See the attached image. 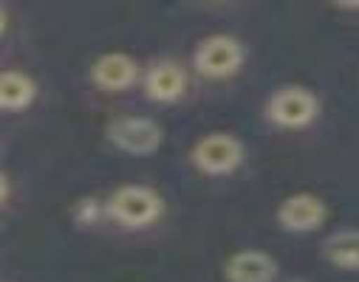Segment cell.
Returning a JSON list of instances; mask_svg holds the SVG:
<instances>
[{
  "instance_id": "3957f363",
  "label": "cell",
  "mask_w": 359,
  "mask_h": 282,
  "mask_svg": "<svg viewBox=\"0 0 359 282\" xmlns=\"http://www.w3.org/2000/svg\"><path fill=\"white\" fill-rule=\"evenodd\" d=\"M243 59H246V51L241 45V40H235L229 34H212V37L201 40L193 54L196 71L210 79H226V76L238 73Z\"/></svg>"
},
{
  "instance_id": "52a82bcc",
  "label": "cell",
  "mask_w": 359,
  "mask_h": 282,
  "mask_svg": "<svg viewBox=\"0 0 359 282\" xmlns=\"http://www.w3.org/2000/svg\"><path fill=\"white\" fill-rule=\"evenodd\" d=\"M187 90V73L172 59H158L144 73V93L153 102H175Z\"/></svg>"
},
{
  "instance_id": "30bf717a",
  "label": "cell",
  "mask_w": 359,
  "mask_h": 282,
  "mask_svg": "<svg viewBox=\"0 0 359 282\" xmlns=\"http://www.w3.org/2000/svg\"><path fill=\"white\" fill-rule=\"evenodd\" d=\"M37 85L23 71H0V111H23L34 102Z\"/></svg>"
},
{
  "instance_id": "ba28073f",
  "label": "cell",
  "mask_w": 359,
  "mask_h": 282,
  "mask_svg": "<svg viewBox=\"0 0 359 282\" xmlns=\"http://www.w3.org/2000/svg\"><path fill=\"white\" fill-rule=\"evenodd\" d=\"M224 274L229 282H272L278 276V262L272 254L246 248L226 260Z\"/></svg>"
},
{
  "instance_id": "7c38bea8",
  "label": "cell",
  "mask_w": 359,
  "mask_h": 282,
  "mask_svg": "<svg viewBox=\"0 0 359 282\" xmlns=\"http://www.w3.org/2000/svg\"><path fill=\"white\" fill-rule=\"evenodd\" d=\"M100 212H102L100 201L85 198V201H79V204H76V209H74V218H76L79 223H94V220L100 218Z\"/></svg>"
},
{
  "instance_id": "277c9868",
  "label": "cell",
  "mask_w": 359,
  "mask_h": 282,
  "mask_svg": "<svg viewBox=\"0 0 359 282\" xmlns=\"http://www.w3.org/2000/svg\"><path fill=\"white\" fill-rule=\"evenodd\" d=\"M204 175H229L243 164V144L232 133H207L190 153Z\"/></svg>"
},
{
  "instance_id": "6da1fadb",
  "label": "cell",
  "mask_w": 359,
  "mask_h": 282,
  "mask_svg": "<svg viewBox=\"0 0 359 282\" xmlns=\"http://www.w3.org/2000/svg\"><path fill=\"white\" fill-rule=\"evenodd\" d=\"M105 212L128 229H144L161 218L164 201L156 190H150V186L128 183V186H119V190L108 198Z\"/></svg>"
},
{
  "instance_id": "5bb4252c",
  "label": "cell",
  "mask_w": 359,
  "mask_h": 282,
  "mask_svg": "<svg viewBox=\"0 0 359 282\" xmlns=\"http://www.w3.org/2000/svg\"><path fill=\"white\" fill-rule=\"evenodd\" d=\"M4 26H6V12H4V6H0V31H4Z\"/></svg>"
},
{
  "instance_id": "8fae6325",
  "label": "cell",
  "mask_w": 359,
  "mask_h": 282,
  "mask_svg": "<svg viewBox=\"0 0 359 282\" xmlns=\"http://www.w3.org/2000/svg\"><path fill=\"white\" fill-rule=\"evenodd\" d=\"M323 254L342 271H359V229H339L323 243Z\"/></svg>"
},
{
  "instance_id": "5b68a950",
  "label": "cell",
  "mask_w": 359,
  "mask_h": 282,
  "mask_svg": "<svg viewBox=\"0 0 359 282\" xmlns=\"http://www.w3.org/2000/svg\"><path fill=\"white\" fill-rule=\"evenodd\" d=\"M161 127L147 116H119L108 125V141L130 155H150L161 147Z\"/></svg>"
},
{
  "instance_id": "9c48e42d",
  "label": "cell",
  "mask_w": 359,
  "mask_h": 282,
  "mask_svg": "<svg viewBox=\"0 0 359 282\" xmlns=\"http://www.w3.org/2000/svg\"><path fill=\"white\" fill-rule=\"evenodd\" d=\"M139 79V65L128 54H102L91 65V82L102 90H125Z\"/></svg>"
},
{
  "instance_id": "4fadbf2b",
  "label": "cell",
  "mask_w": 359,
  "mask_h": 282,
  "mask_svg": "<svg viewBox=\"0 0 359 282\" xmlns=\"http://www.w3.org/2000/svg\"><path fill=\"white\" fill-rule=\"evenodd\" d=\"M6 195H9V183H6V178L0 175V204L6 201Z\"/></svg>"
},
{
  "instance_id": "8992f818",
  "label": "cell",
  "mask_w": 359,
  "mask_h": 282,
  "mask_svg": "<svg viewBox=\"0 0 359 282\" xmlns=\"http://www.w3.org/2000/svg\"><path fill=\"white\" fill-rule=\"evenodd\" d=\"M325 218H328V209H325L323 198H317L311 192L289 195L278 206V223L286 232H294V234H306V232L320 229L325 223Z\"/></svg>"
},
{
  "instance_id": "9a60e30c",
  "label": "cell",
  "mask_w": 359,
  "mask_h": 282,
  "mask_svg": "<svg viewBox=\"0 0 359 282\" xmlns=\"http://www.w3.org/2000/svg\"><path fill=\"white\" fill-rule=\"evenodd\" d=\"M292 282H300V279H292Z\"/></svg>"
},
{
  "instance_id": "7a4b0ae2",
  "label": "cell",
  "mask_w": 359,
  "mask_h": 282,
  "mask_svg": "<svg viewBox=\"0 0 359 282\" xmlns=\"http://www.w3.org/2000/svg\"><path fill=\"white\" fill-rule=\"evenodd\" d=\"M320 113V99L309 87L300 85H286L278 87L266 102V116L272 125L286 127V130H300L309 127Z\"/></svg>"
}]
</instances>
